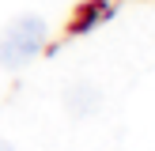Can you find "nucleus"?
Returning a JSON list of instances; mask_svg holds the SVG:
<instances>
[{
  "mask_svg": "<svg viewBox=\"0 0 155 151\" xmlns=\"http://www.w3.org/2000/svg\"><path fill=\"white\" fill-rule=\"evenodd\" d=\"M0 151H12V143H0Z\"/></svg>",
  "mask_w": 155,
  "mask_h": 151,
  "instance_id": "2",
  "label": "nucleus"
},
{
  "mask_svg": "<svg viewBox=\"0 0 155 151\" xmlns=\"http://www.w3.org/2000/svg\"><path fill=\"white\" fill-rule=\"evenodd\" d=\"M45 45V23L38 15H15L0 30V64L4 68H23L38 57Z\"/></svg>",
  "mask_w": 155,
  "mask_h": 151,
  "instance_id": "1",
  "label": "nucleus"
}]
</instances>
